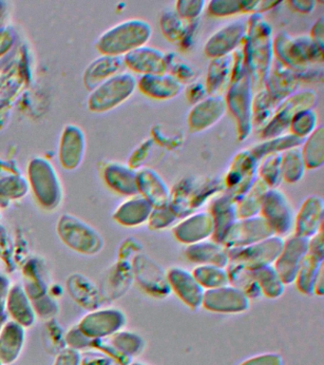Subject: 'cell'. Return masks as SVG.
I'll return each instance as SVG.
<instances>
[{
    "instance_id": "cell-1",
    "label": "cell",
    "mask_w": 324,
    "mask_h": 365,
    "mask_svg": "<svg viewBox=\"0 0 324 365\" xmlns=\"http://www.w3.org/2000/svg\"><path fill=\"white\" fill-rule=\"evenodd\" d=\"M244 61L254 91L263 90L275 61L272 27L261 14L247 19L246 38L243 43Z\"/></svg>"
},
{
    "instance_id": "cell-2",
    "label": "cell",
    "mask_w": 324,
    "mask_h": 365,
    "mask_svg": "<svg viewBox=\"0 0 324 365\" xmlns=\"http://www.w3.org/2000/svg\"><path fill=\"white\" fill-rule=\"evenodd\" d=\"M224 192V180L218 177H189L172 190L169 207L179 219L195 213L207 201Z\"/></svg>"
},
{
    "instance_id": "cell-3",
    "label": "cell",
    "mask_w": 324,
    "mask_h": 365,
    "mask_svg": "<svg viewBox=\"0 0 324 365\" xmlns=\"http://www.w3.org/2000/svg\"><path fill=\"white\" fill-rule=\"evenodd\" d=\"M273 48L275 60L296 73L323 63V48L315 44L309 34L293 36L281 31L273 38Z\"/></svg>"
},
{
    "instance_id": "cell-4",
    "label": "cell",
    "mask_w": 324,
    "mask_h": 365,
    "mask_svg": "<svg viewBox=\"0 0 324 365\" xmlns=\"http://www.w3.org/2000/svg\"><path fill=\"white\" fill-rule=\"evenodd\" d=\"M153 30L147 20H125L105 31L99 37L98 47L104 56H125L130 51L147 45Z\"/></svg>"
},
{
    "instance_id": "cell-5",
    "label": "cell",
    "mask_w": 324,
    "mask_h": 365,
    "mask_svg": "<svg viewBox=\"0 0 324 365\" xmlns=\"http://www.w3.org/2000/svg\"><path fill=\"white\" fill-rule=\"evenodd\" d=\"M254 88L249 73L234 80L224 94L226 108L234 119L239 141L249 139L253 133L252 106Z\"/></svg>"
},
{
    "instance_id": "cell-6",
    "label": "cell",
    "mask_w": 324,
    "mask_h": 365,
    "mask_svg": "<svg viewBox=\"0 0 324 365\" xmlns=\"http://www.w3.org/2000/svg\"><path fill=\"white\" fill-rule=\"evenodd\" d=\"M137 88V79L127 71L115 74L95 88L90 107L96 111H109L129 100Z\"/></svg>"
},
{
    "instance_id": "cell-7",
    "label": "cell",
    "mask_w": 324,
    "mask_h": 365,
    "mask_svg": "<svg viewBox=\"0 0 324 365\" xmlns=\"http://www.w3.org/2000/svg\"><path fill=\"white\" fill-rule=\"evenodd\" d=\"M260 162L253 156L251 151H239L231 160L229 170L224 177V193L239 201L252 187L258 179V168Z\"/></svg>"
},
{
    "instance_id": "cell-8",
    "label": "cell",
    "mask_w": 324,
    "mask_h": 365,
    "mask_svg": "<svg viewBox=\"0 0 324 365\" xmlns=\"http://www.w3.org/2000/svg\"><path fill=\"white\" fill-rule=\"evenodd\" d=\"M317 103L318 94L315 91L298 90L278 105L271 121L260 131L261 138H274L287 133L293 117L298 111L314 108Z\"/></svg>"
},
{
    "instance_id": "cell-9",
    "label": "cell",
    "mask_w": 324,
    "mask_h": 365,
    "mask_svg": "<svg viewBox=\"0 0 324 365\" xmlns=\"http://www.w3.org/2000/svg\"><path fill=\"white\" fill-rule=\"evenodd\" d=\"M283 237L273 235L247 247L229 248V262H234L251 271L274 264L283 250Z\"/></svg>"
},
{
    "instance_id": "cell-10",
    "label": "cell",
    "mask_w": 324,
    "mask_h": 365,
    "mask_svg": "<svg viewBox=\"0 0 324 365\" xmlns=\"http://www.w3.org/2000/svg\"><path fill=\"white\" fill-rule=\"evenodd\" d=\"M263 217L276 235L283 237L294 228L295 214L288 197L278 188H269L261 205Z\"/></svg>"
},
{
    "instance_id": "cell-11",
    "label": "cell",
    "mask_w": 324,
    "mask_h": 365,
    "mask_svg": "<svg viewBox=\"0 0 324 365\" xmlns=\"http://www.w3.org/2000/svg\"><path fill=\"white\" fill-rule=\"evenodd\" d=\"M132 265L135 279L149 295L164 299L172 292L167 271L155 259L140 253L135 257Z\"/></svg>"
},
{
    "instance_id": "cell-12",
    "label": "cell",
    "mask_w": 324,
    "mask_h": 365,
    "mask_svg": "<svg viewBox=\"0 0 324 365\" xmlns=\"http://www.w3.org/2000/svg\"><path fill=\"white\" fill-rule=\"evenodd\" d=\"M276 235L263 216L238 219L227 230L221 244L229 248L244 247Z\"/></svg>"
},
{
    "instance_id": "cell-13",
    "label": "cell",
    "mask_w": 324,
    "mask_h": 365,
    "mask_svg": "<svg viewBox=\"0 0 324 365\" xmlns=\"http://www.w3.org/2000/svg\"><path fill=\"white\" fill-rule=\"evenodd\" d=\"M247 19H238L224 25L207 39L204 51L210 59L229 56L243 46Z\"/></svg>"
},
{
    "instance_id": "cell-14",
    "label": "cell",
    "mask_w": 324,
    "mask_h": 365,
    "mask_svg": "<svg viewBox=\"0 0 324 365\" xmlns=\"http://www.w3.org/2000/svg\"><path fill=\"white\" fill-rule=\"evenodd\" d=\"M226 111L224 97L209 96L193 105L187 114V128L192 133H204L217 125L226 115Z\"/></svg>"
},
{
    "instance_id": "cell-15",
    "label": "cell",
    "mask_w": 324,
    "mask_h": 365,
    "mask_svg": "<svg viewBox=\"0 0 324 365\" xmlns=\"http://www.w3.org/2000/svg\"><path fill=\"white\" fill-rule=\"evenodd\" d=\"M309 251V239L297 235L289 237L284 241L280 256L276 259L274 267L284 284L295 282L301 262Z\"/></svg>"
},
{
    "instance_id": "cell-16",
    "label": "cell",
    "mask_w": 324,
    "mask_h": 365,
    "mask_svg": "<svg viewBox=\"0 0 324 365\" xmlns=\"http://www.w3.org/2000/svg\"><path fill=\"white\" fill-rule=\"evenodd\" d=\"M250 301L243 290L229 284L206 290L203 307L212 312L243 313L249 309Z\"/></svg>"
},
{
    "instance_id": "cell-17",
    "label": "cell",
    "mask_w": 324,
    "mask_h": 365,
    "mask_svg": "<svg viewBox=\"0 0 324 365\" xmlns=\"http://www.w3.org/2000/svg\"><path fill=\"white\" fill-rule=\"evenodd\" d=\"M167 274L172 290L184 304L193 310L203 307L206 289L199 284L192 272L186 268L174 267L169 268Z\"/></svg>"
},
{
    "instance_id": "cell-18",
    "label": "cell",
    "mask_w": 324,
    "mask_h": 365,
    "mask_svg": "<svg viewBox=\"0 0 324 365\" xmlns=\"http://www.w3.org/2000/svg\"><path fill=\"white\" fill-rule=\"evenodd\" d=\"M213 233L214 221L209 211L190 214L173 227L175 238L187 245L212 238Z\"/></svg>"
},
{
    "instance_id": "cell-19",
    "label": "cell",
    "mask_w": 324,
    "mask_h": 365,
    "mask_svg": "<svg viewBox=\"0 0 324 365\" xmlns=\"http://www.w3.org/2000/svg\"><path fill=\"white\" fill-rule=\"evenodd\" d=\"M136 175L139 194L153 208L164 207L169 205L172 190L157 171L152 168L143 167L136 170Z\"/></svg>"
},
{
    "instance_id": "cell-20",
    "label": "cell",
    "mask_w": 324,
    "mask_h": 365,
    "mask_svg": "<svg viewBox=\"0 0 324 365\" xmlns=\"http://www.w3.org/2000/svg\"><path fill=\"white\" fill-rule=\"evenodd\" d=\"M324 201L323 197L310 195L304 200L295 216V235L311 239L323 230Z\"/></svg>"
},
{
    "instance_id": "cell-21",
    "label": "cell",
    "mask_w": 324,
    "mask_h": 365,
    "mask_svg": "<svg viewBox=\"0 0 324 365\" xmlns=\"http://www.w3.org/2000/svg\"><path fill=\"white\" fill-rule=\"evenodd\" d=\"M126 68L140 76L167 73L166 53L152 46L145 45L124 56Z\"/></svg>"
},
{
    "instance_id": "cell-22",
    "label": "cell",
    "mask_w": 324,
    "mask_h": 365,
    "mask_svg": "<svg viewBox=\"0 0 324 365\" xmlns=\"http://www.w3.org/2000/svg\"><path fill=\"white\" fill-rule=\"evenodd\" d=\"M301 84L295 71L275 60L264 88L270 97L280 105L284 100L297 93Z\"/></svg>"
},
{
    "instance_id": "cell-23",
    "label": "cell",
    "mask_w": 324,
    "mask_h": 365,
    "mask_svg": "<svg viewBox=\"0 0 324 365\" xmlns=\"http://www.w3.org/2000/svg\"><path fill=\"white\" fill-rule=\"evenodd\" d=\"M137 88L144 96L155 100L174 99L184 90V85L169 73L142 76Z\"/></svg>"
},
{
    "instance_id": "cell-24",
    "label": "cell",
    "mask_w": 324,
    "mask_h": 365,
    "mask_svg": "<svg viewBox=\"0 0 324 365\" xmlns=\"http://www.w3.org/2000/svg\"><path fill=\"white\" fill-rule=\"evenodd\" d=\"M234 74V56H229L213 58L207 68L204 80L209 96H224L231 85Z\"/></svg>"
},
{
    "instance_id": "cell-25",
    "label": "cell",
    "mask_w": 324,
    "mask_h": 365,
    "mask_svg": "<svg viewBox=\"0 0 324 365\" xmlns=\"http://www.w3.org/2000/svg\"><path fill=\"white\" fill-rule=\"evenodd\" d=\"M209 212L214 221L212 240L221 244L227 230L239 219L237 204L226 193H221L211 200Z\"/></svg>"
},
{
    "instance_id": "cell-26",
    "label": "cell",
    "mask_w": 324,
    "mask_h": 365,
    "mask_svg": "<svg viewBox=\"0 0 324 365\" xmlns=\"http://www.w3.org/2000/svg\"><path fill=\"white\" fill-rule=\"evenodd\" d=\"M186 256L199 264H212L226 268L229 264V250L215 241H203L187 245Z\"/></svg>"
},
{
    "instance_id": "cell-27",
    "label": "cell",
    "mask_w": 324,
    "mask_h": 365,
    "mask_svg": "<svg viewBox=\"0 0 324 365\" xmlns=\"http://www.w3.org/2000/svg\"><path fill=\"white\" fill-rule=\"evenodd\" d=\"M153 207L140 194L132 196L118 207L115 218L126 227H138L149 221Z\"/></svg>"
},
{
    "instance_id": "cell-28",
    "label": "cell",
    "mask_w": 324,
    "mask_h": 365,
    "mask_svg": "<svg viewBox=\"0 0 324 365\" xmlns=\"http://www.w3.org/2000/svg\"><path fill=\"white\" fill-rule=\"evenodd\" d=\"M105 176L108 184L117 192L130 197L139 194L136 170L129 165L110 163L105 170Z\"/></svg>"
},
{
    "instance_id": "cell-29",
    "label": "cell",
    "mask_w": 324,
    "mask_h": 365,
    "mask_svg": "<svg viewBox=\"0 0 324 365\" xmlns=\"http://www.w3.org/2000/svg\"><path fill=\"white\" fill-rule=\"evenodd\" d=\"M126 68L124 56H104L99 57L90 64L88 70L89 85L92 88H98L102 83L124 71Z\"/></svg>"
},
{
    "instance_id": "cell-30",
    "label": "cell",
    "mask_w": 324,
    "mask_h": 365,
    "mask_svg": "<svg viewBox=\"0 0 324 365\" xmlns=\"http://www.w3.org/2000/svg\"><path fill=\"white\" fill-rule=\"evenodd\" d=\"M268 190L266 182L258 177L252 187L236 202L239 219L260 215L264 196Z\"/></svg>"
},
{
    "instance_id": "cell-31",
    "label": "cell",
    "mask_w": 324,
    "mask_h": 365,
    "mask_svg": "<svg viewBox=\"0 0 324 365\" xmlns=\"http://www.w3.org/2000/svg\"><path fill=\"white\" fill-rule=\"evenodd\" d=\"M324 259L320 257L307 254L303 262H301L300 269L296 277L295 282L297 284L298 289L305 295H313L315 281L318 275L323 270Z\"/></svg>"
},
{
    "instance_id": "cell-32",
    "label": "cell",
    "mask_w": 324,
    "mask_h": 365,
    "mask_svg": "<svg viewBox=\"0 0 324 365\" xmlns=\"http://www.w3.org/2000/svg\"><path fill=\"white\" fill-rule=\"evenodd\" d=\"M303 142L304 140L287 133L283 135L274 137V138L263 140V142L253 145L249 150L251 151L256 160L261 162L264 157L270 155V154L283 153L289 148L301 147Z\"/></svg>"
},
{
    "instance_id": "cell-33",
    "label": "cell",
    "mask_w": 324,
    "mask_h": 365,
    "mask_svg": "<svg viewBox=\"0 0 324 365\" xmlns=\"http://www.w3.org/2000/svg\"><path fill=\"white\" fill-rule=\"evenodd\" d=\"M278 107V104L270 97L266 88L256 91L252 106L253 128L261 131L266 127Z\"/></svg>"
},
{
    "instance_id": "cell-34",
    "label": "cell",
    "mask_w": 324,
    "mask_h": 365,
    "mask_svg": "<svg viewBox=\"0 0 324 365\" xmlns=\"http://www.w3.org/2000/svg\"><path fill=\"white\" fill-rule=\"evenodd\" d=\"M301 153L307 170H317L324 164V127L318 125L317 130L304 140Z\"/></svg>"
},
{
    "instance_id": "cell-35",
    "label": "cell",
    "mask_w": 324,
    "mask_h": 365,
    "mask_svg": "<svg viewBox=\"0 0 324 365\" xmlns=\"http://www.w3.org/2000/svg\"><path fill=\"white\" fill-rule=\"evenodd\" d=\"M226 270L230 284L243 290L250 299H258L263 296L260 285L256 281L251 270L246 269L234 262H229Z\"/></svg>"
},
{
    "instance_id": "cell-36",
    "label": "cell",
    "mask_w": 324,
    "mask_h": 365,
    "mask_svg": "<svg viewBox=\"0 0 324 365\" xmlns=\"http://www.w3.org/2000/svg\"><path fill=\"white\" fill-rule=\"evenodd\" d=\"M301 148V145L289 148L281 153L283 181L288 184H296L305 175L307 168Z\"/></svg>"
},
{
    "instance_id": "cell-37",
    "label": "cell",
    "mask_w": 324,
    "mask_h": 365,
    "mask_svg": "<svg viewBox=\"0 0 324 365\" xmlns=\"http://www.w3.org/2000/svg\"><path fill=\"white\" fill-rule=\"evenodd\" d=\"M256 281L260 285L263 296L277 299L283 295L286 284L276 270L274 264L266 265L252 271Z\"/></svg>"
},
{
    "instance_id": "cell-38",
    "label": "cell",
    "mask_w": 324,
    "mask_h": 365,
    "mask_svg": "<svg viewBox=\"0 0 324 365\" xmlns=\"http://www.w3.org/2000/svg\"><path fill=\"white\" fill-rule=\"evenodd\" d=\"M192 274L206 290L230 284L226 268L217 265L199 264L193 269Z\"/></svg>"
},
{
    "instance_id": "cell-39",
    "label": "cell",
    "mask_w": 324,
    "mask_h": 365,
    "mask_svg": "<svg viewBox=\"0 0 324 365\" xmlns=\"http://www.w3.org/2000/svg\"><path fill=\"white\" fill-rule=\"evenodd\" d=\"M166 68L167 73L183 85H189L197 79V71L195 68L176 51L166 53Z\"/></svg>"
},
{
    "instance_id": "cell-40",
    "label": "cell",
    "mask_w": 324,
    "mask_h": 365,
    "mask_svg": "<svg viewBox=\"0 0 324 365\" xmlns=\"http://www.w3.org/2000/svg\"><path fill=\"white\" fill-rule=\"evenodd\" d=\"M258 176L269 188H278L283 182L281 153L270 154L264 157L258 164Z\"/></svg>"
},
{
    "instance_id": "cell-41",
    "label": "cell",
    "mask_w": 324,
    "mask_h": 365,
    "mask_svg": "<svg viewBox=\"0 0 324 365\" xmlns=\"http://www.w3.org/2000/svg\"><path fill=\"white\" fill-rule=\"evenodd\" d=\"M187 24L189 22L179 16L174 9L164 11L159 20V25L164 38L177 44L183 37Z\"/></svg>"
},
{
    "instance_id": "cell-42",
    "label": "cell",
    "mask_w": 324,
    "mask_h": 365,
    "mask_svg": "<svg viewBox=\"0 0 324 365\" xmlns=\"http://www.w3.org/2000/svg\"><path fill=\"white\" fill-rule=\"evenodd\" d=\"M318 123V115L314 108L298 111L290 123L289 133L301 140H305L317 130Z\"/></svg>"
},
{
    "instance_id": "cell-43",
    "label": "cell",
    "mask_w": 324,
    "mask_h": 365,
    "mask_svg": "<svg viewBox=\"0 0 324 365\" xmlns=\"http://www.w3.org/2000/svg\"><path fill=\"white\" fill-rule=\"evenodd\" d=\"M113 344H115L116 350L129 358L143 352L145 347L144 339L138 334L132 332L116 334Z\"/></svg>"
},
{
    "instance_id": "cell-44",
    "label": "cell",
    "mask_w": 324,
    "mask_h": 365,
    "mask_svg": "<svg viewBox=\"0 0 324 365\" xmlns=\"http://www.w3.org/2000/svg\"><path fill=\"white\" fill-rule=\"evenodd\" d=\"M207 10L213 17H229L243 14V1L241 0H212L207 2Z\"/></svg>"
},
{
    "instance_id": "cell-45",
    "label": "cell",
    "mask_w": 324,
    "mask_h": 365,
    "mask_svg": "<svg viewBox=\"0 0 324 365\" xmlns=\"http://www.w3.org/2000/svg\"><path fill=\"white\" fill-rule=\"evenodd\" d=\"M152 141L167 150H177L184 143V134L176 130H167L161 125H155L152 130Z\"/></svg>"
},
{
    "instance_id": "cell-46",
    "label": "cell",
    "mask_w": 324,
    "mask_h": 365,
    "mask_svg": "<svg viewBox=\"0 0 324 365\" xmlns=\"http://www.w3.org/2000/svg\"><path fill=\"white\" fill-rule=\"evenodd\" d=\"M207 4L204 0H179L175 3L174 10L186 21H195L200 19Z\"/></svg>"
},
{
    "instance_id": "cell-47",
    "label": "cell",
    "mask_w": 324,
    "mask_h": 365,
    "mask_svg": "<svg viewBox=\"0 0 324 365\" xmlns=\"http://www.w3.org/2000/svg\"><path fill=\"white\" fill-rule=\"evenodd\" d=\"M177 220H179L178 217L173 212L169 205L164 207L153 208L147 222L150 230H162L172 227Z\"/></svg>"
},
{
    "instance_id": "cell-48",
    "label": "cell",
    "mask_w": 324,
    "mask_h": 365,
    "mask_svg": "<svg viewBox=\"0 0 324 365\" xmlns=\"http://www.w3.org/2000/svg\"><path fill=\"white\" fill-rule=\"evenodd\" d=\"M155 145V142L152 141L150 137L145 139L141 144H139L135 150L132 151V153L130 154L129 159L130 167L135 170L145 167V163L149 159Z\"/></svg>"
},
{
    "instance_id": "cell-49",
    "label": "cell",
    "mask_w": 324,
    "mask_h": 365,
    "mask_svg": "<svg viewBox=\"0 0 324 365\" xmlns=\"http://www.w3.org/2000/svg\"><path fill=\"white\" fill-rule=\"evenodd\" d=\"M209 96L206 82L201 79H196L189 83L186 88V98L190 104L195 105Z\"/></svg>"
},
{
    "instance_id": "cell-50",
    "label": "cell",
    "mask_w": 324,
    "mask_h": 365,
    "mask_svg": "<svg viewBox=\"0 0 324 365\" xmlns=\"http://www.w3.org/2000/svg\"><path fill=\"white\" fill-rule=\"evenodd\" d=\"M283 356L277 353H266L247 359L240 365H283Z\"/></svg>"
},
{
    "instance_id": "cell-51",
    "label": "cell",
    "mask_w": 324,
    "mask_h": 365,
    "mask_svg": "<svg viewBox=\"0 0 324 365\" xmlns=\"http://www.w3.org/2000/svg\"><path fill=\"white\" fill-rule=\"evenodd\" d=\"M199 26H200L199 20L189 22L183 37H182L180 41L178 43L179 47H180L182 50L189 51L190 48L193 47L196 36H197L198 34Z\"/></svg>"
},
{
    "instance_id": "cell-52",
    "label": "cell",
    "mask_w": 324,
    "mask_h": 365,
    "mask_svg": "<svg viewBox=\"0 0 324 365\" xmlns=\"http://www.w3.org/2000/svg\"><path fill=\"white\" fill-rule=\"evenodd\" d=\"M301 83L305 82H320L323 79V67H311L307 68L306 70L297 73Z\"/></svg>"
},
{
    "instance_id": "cell-53",
    "label": "cell",
    "mask_w": 324,
    "mask_h": 365,
    "mask_svg": "<svg viewBox=\"0 0 324 365\" xmlns=\"http://www.w3.org/2000/svg\"><path fill=\"white\" fill-rule=\"evenodd\" d=\"M287 4L298 14H308L314 11L317 2L313 0H291Z\"/></svg>"
},
{
    "instance_id": "cell-54",
    "label": "cell",
    "mask_w": 324,
    "mask_h": 365,
    "mask_svg": "<svg viewBox=\"0 0 324 365\" xmlns=\"http://www.w3.org/2000/svg\"><path fill=\"white\" fill-rule=\"evenodd\" d=\"M309 253L324 259L323 234V230L309 239Z\"/></svg>"
},
{
    "instance_id": "cell-55",
    "label": "cell",
    "mask_w": 324,
    "mask_h": 365,
    "mask_svg": "<svg viewBox=\"0 0 324 365\" xmlns=\"http://www.w3.org/2000/svg\"><path fill=\"white\" fill-rule=\"evenodd\" d=\"M313 41L315 44L323 48L324 46V19L323 16H320V19L315 22L314 26L311 29V33L309 34Z\"/></svg>"
},
{
    "instance_id": "cell-56",
    "label": "cell",
    "mask_w": 324,
    "mask_h": 365,
    "mask_svg": "<svg viewBox=\"0 0 324 365\" xmlns=\"http://www.w3.org/2000/svg\"><path fill=\"white\" fill-rule=\"evenodd\" d=\"M130 365H147V364H142V362H135V364H132Z\"/></svg>"
}]
</instances>
